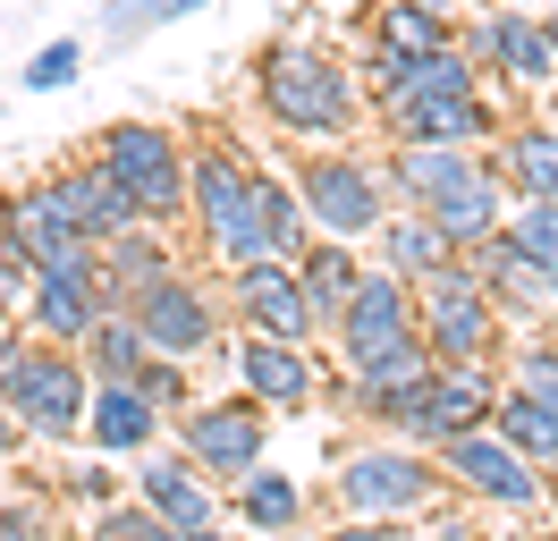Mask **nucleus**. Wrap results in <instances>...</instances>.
Instances as JSON below:
<instances>
[{"label": "nucleus", "instance_id": "nucleus-1", "mask_svg": "<svg viewBox=\"0 0 558 541\" xmlns=\"http://www.w3.org/2000/svg\"><path fill=\"white\" fill-rule=\"evenodd\" d=\"M254 110H263L288 144H355L364 119H373V101L355 85V60L330 51V43H314L305 26L271 34V43L254 51Z\"/></svg>", "mask_w": 558, "mask_h": 541}, {"label": "nucleus", "instance_id": "nucleus-2", "mask_svg": "<svg viewBox=\"0 0 558 541\" xmlns=\"http://www.w3.org/2000/svg\"><path fill=\"white\" fill-rule=\"evenodd\" d=\"M263 161L245 153L238 135H204V144H186V237H195V254L220 270L238 263H263L271 254V237H263Z\"/></svg>", "mask_w": 558, "mask_h": 541}, {"label": "nucleus", "instance_id": "nucleus-3", "mask_svg": "<svg viewBox=\"0 0 558 541\" xmlns=\"http://www.w3.org/2000/svg\"><path fill=\"white\" fill-rule=\"evenodd\" d=\"M296 195H305V220L314 237H339V245H373L398 195H389V169L373 144H305V161L288 169Z\"/></svg>", "mask_w": 558, "mask_h": 541}, {"label": "nucleus", "instance_id": "nucleus-4", "mask_svg": "<svg viewBox=\"0 0 558 541\" xmlns=\"http://www.w3.org/2000/svg\"><path fill=\"white\" fill-rule=\"evenodd\" d=\"M330 500H339V516H407V525H423L432 507L449 500V473L415 440H381V448H348L339 457Z\"/></svg>", "mask_w": 558, "mask_h": 541}, {"label": "nucleus", "instance_id": "nucleus-5", "mask_svg": "<svg viewBox=\"0 0 558 541\" xmlns=\"http://www.w3.org/2000/svg\"><path fill=\"white\" fill-rule=\"evenodd\" d=\"M94 161L136 195V212L153 229H186V135L161 119H110L94 135Z\"/></svg>", "mask_w": 558, "mask_h": 541}, {"label": "nucleus", "instance_id": "nucleus-6", "mask_svg": "<svg viewBox=\"0 0 558 541\" xmlns=\"http://www.w3.org/2000/svg\"><path fill=\"white\" fill-rule=\"evenodd\" d=\"M415 313H423L432 364H499V356H508V313L490 304V288L474 279L465 254H457L440 279H423V288H415Z\"/></svg>", "mask_w": 558, "mask_h": 541}, {"label": "nucleus", "instance_id": "nucleus-7", "mask_svg": "<svg viewBox=\"0 0 558 541\" xmlns=\"http://www.w3.org/2000/svg\"><path fill=\"white\" fill-rule=\"evenodd\" d=\"M170 432H178V457L204 473V482H245V473L271 457V406H254L245 389H229V398H195V406H178L170 414Z\"/></svg>", "mask_w": 558, "mask_h": 541}, {"label": "nucleus", "instance_id": "nucleus-8", "mask_svg": "<svg viewBox=\"0 0 558 541\" xmlns=\"http://www.w3.org/2000/svg\"><path fill=\"white\" fill-rule=\"evenodd\" d=\"M0 406L17 414V432H26V440H43V448H76V440H85V406H94V372H85L76 347H43V338H35Z\"/></svg>", "mask_w": 558, "mask_h": 541}, {"label": "nucleus", "instance_id": "nucleus-9", "mask_svg": "<svg viewBox=\"0 0 558 541\" xmlns=\"http://www.w3.org/2000/svg\"><path fill=\"white\" fill-rule=\"evenodd\" d=\"M119 313H128L144 330V347L170 356V364H195V356H220V347H229V338H220L229 330V304H220V288L195 279L186 263H178L170 279H153V288H144L136 304H119Z\"/></svg>", "mask_w": 558, "mask_h": 541}, {"label": "nucleus", "instance_id": "nucleus-10", "mask_svg": "<svg viewBox=\"0 0 558 541\" xmlns=\"http://www.w3.org/2000/svg\"><path fill=\"white\" fill-rule=\"evenodd\" d=\"M457 43L483 60V76H499V85H524V94H542V85H558V43H550V17L533 9V0H483L465 26H457Z\"/></svg>", "mask_w": 558, "mask_h": 541}, {"label": "nucleus", "instance_id": "nucleus-11", "mask_svg": "<svg viewBox=\"0 0 558 541\" xmlns=\"http://www.w3.org/2000/svg\"><path fill=\"white\" fill-rule=\"evenodd\" d=\"M432 457H440V473H449V491H457V500H474V507H499V516H533V507L550 500V473L533 466V457H517V448L490 432V423H483V432L440 440Z\"/></svg>", "mask_w": 558, "mask_h": 541}, {"label": "nucleus", "instance_id": "nucleus-12", "mask_svg": "<svg viewBox=\"0 0 558 541\" xmlns=\"http://www.w3.org/2000/svg\"><path fill=\"white\" fill-rule=\"evenodd\" d=\"M423 338V313H415V288L398 279V270H381L373 254H364V288L348 297V313L330 322V347H339V372H364L381 364V356H398V347H415Z\"/></svg>", "mask_w": 558, "mask_h": 541}, {"label": "nucleus", "instance_id": "nucleus-13", "mask_svg": "<svg viewBox=\"0 0 558 541\" xmlns=\"http://www.w3.org/2000/svg\"><path fill=\"white\" fill-rule=\"evenodd\" d=\"M220 304H229V322L254 330V338H296V347L322 338L314 304H305V279H296V263H279V254L220 270Z\"/></svg>", "mask_w": 558, "mask_h": 541}, {"label": "nucleus", "instance_id": "nucleus-14", "mask_svg": "<svg viewBox=\"0 0 558 541\" xmlns=\"http://www.w3.org/2000/svg\"><path fill=\"white\" fill-rule=\"evenodd\" d=\"M220 356H229V372H238V389L254 406H271V414H314L322 389H330V381H322V356L296 347V338H254L245 330V338H229Z\"/></svg>", "mask_w": 558, "mask_h": 541}, {"label": "nucleus", "instance_id": "nucleus-15", "mask_svg": "<svg viewBox=\"0 0 558 541\" xmlns=\"http://www.w3.org/2000/svg\"><path fill=\"white\" fill-rule=\"evenodd\" d=\"M0 245L9 254H26L35 270H60V263H94L102 245L76 229V212L60 203V187L51 178H35V187H9L0 195Z\"/></svg>", "mask_w": 558, "mask_h": 541}, {"label": "nucleus", "instance_id": "nucleus-16", "mask_svg": "<svg viewBox=\"0 0 558 541\" xmlns=\"http://www.w3.org/2000/svg\"><path fill=\"white\" fill-rule=\"evenodd\" d=\"M499 364H432V381H423V398L407 406V423H398V440H415V448H440V440L457 432H483L490 406H499Z\"/></svg>", "mask_w": 558, "mask_h": 541}, {"label": "nucleus", "instance_id": "nucleus-17", "mask_svg": "<svg viewBox=\"0 0 558 541\" xmlns=\"http://www.w3.org/2000/svg\"><path fill=\"white\" fill-rule=\"evenodd\" d=\"M373 119H381L389 144H490V135L508 128L499 101H490V85L483 94H398V101H381Z\"/></svg>", "mask_w": 558, "mask_h": 541}, {"label": "nucleus", "instance_id": "nucleus-18", "mask_svg": "<svg viewBox=\"0 0 558 541\" xmlns=\"http://www.w3.org/2000/svg\"><path fill=\"white\" fill-rule=\"evenodd\" d=\"M381 169H389V195L398 203L440 212V203H457L465 187H483L499 161H490V144H389Z\"/></svg>", "mask_w": 558, "mask_h": 541}, {"label": "nucleus", "instance_id": "nucleus-19", "mask_svg": "<svg viewBox=\"0 0 558 541\" xmlns=\"http://www.w3.org/2000/svg\"><path fill=\"white\" fill-rule=\"evenodd\" d=\"M102 313H110V297H102V254H94V263L35 270V288H26V313H17V322H26L43 347H85Z\"/></svg>", "mask_w": 558, "mask_h": 541}, {"label": "nucleus", "instance_id": "nucleus-20", "mask_svg": "<svg viewBox=\"0 0 558 541\" xmlns=\"http://www.w3.org/2000/svg\"><path fill=\"white\" fill-rule=\"evenodd\" d=\"M423 381H432V347H398V356H381V364L364 372H339V414H355V423H407V406L423 398Z\"/></svg>", "mask_w": 558, "mask_h": 541}, {"label": "nucleus", "instance_id": "nucleus-21", "mask_svg": "<svg viewBox=\"0 0 558 541\" xmlns=\"http://www.w3.org/2000/svg\"><path fill=\"white\" fill-rule=\"evenodd\" d=\"M128 482H136V500L153 507V516H170V525H178V541L204 533V525H220V482H204L178 448H144Z\"/></svg>", "mask_w": 558, "mask_h": 541}, {"label": "nucleus", "instance_id": "nucleus-22", "mask_svg": "<svg viewBox=\"0 0 558 541\" xmlns=\"http://www.w3.org/2000/svg\"><path fill=\"white\" fill-rule=\"evenodd\" d=\"M161 432H170V414L144 398L136 381H94V406H85L94 457H144V448H161Z\"/></svg>", "mask_w": 558, "mask_h": 541}, {"label": "nucleus", "instance_id": "nucleus-23", "mask_svg": "<svg viewBox=\"0 0 558 541\" xmlns=\"http://www.w3.org/2000/svg\"><path fill=\"white\" fill-rule=\"evenodd\" d=\"M364 254H373L381 270H398L407 288H423V279H440V270H449L457 254H465V245H457V237L440 229L432 212H415V203H398V212H389L381 229H373V245H364Z\"/></svg>", "mask_w": 558, "mask_h": 541}, {"label": "nucleus", "instance_id": "nucleus-24", "mask_svg": "<svg viewBox=\"0 0 558 541\" xmlns=\"http://www.w3.org/2000/svg\"><path fill=\"white\" fill-rule=\"evenodd\" d=\"M220 500H229V516H238V533H254V541H296L305 533V482H296V473L254 466L245 482H229Z\"/></svg>", "mask_w": 558, "mask_h": 541}, {"label": "nucleus", "instance_id": "nucleus-25", "mask_svg": "<svg viewBox=\"0 0 558 541\" xmlns=\"http://www.w3.org/2000/svg\"><path fill=\"white\" fill-rule=\"evenodd\" d=\"M51 187H60V203L76 212V229L94 237V245H110V237H128V229L144 220V212H136V195H128V187H119V178H110V169L94 161V153H85V161H69L60 178H51Z\"/></svg>", "mask_w": 558, "mask_h": 541}, {"label": "nucleus", "instance_id": "nucleus-26", "mask_svg": "<svg viewBox=\"0 0 558 541\" xmlns=\"http://www.w3.org/2000/svg\"><path fill=\"white\" fill-rule=\"evenodd\" d=\"M178 263H186V254H178V237L153 229V220H136L128 237H110V245H102V297H110V313H119V304H136L144 288H153V279H170Z\"/></svg>", "mask_w": 558, "mask_h": 541}, {"label": "nucleus", "instance_id": "nucleus-27", "mask_svg": "<svg viewBox=\"0 0 558 541\" xmlns=\"http://www.w3.org/2000/svg\"><path fill=\"white\" fill-rule=\"evenodd\" d=\"M490 161L508 178L517 203H558V128L550 119H517V128L490 135Z\"/></svg>", "mask_w": 558, "mask_h": 541}, {"label": "nucleus", "instance_id": "nucleus-28", "mask_svg": "<svg viewBox=\"0 0 558 541\" xmlns=\"http://www.w3.org/2000/svg\"><path fill=\"white\" fill-rule=\"evenodd\" d=\"M465 263H474V279L490 288V304H499L508 322H517V313H542V263H533L508 229L483 237V245H465Z\"/></svg>", "mask_w": 558, "mask_h": 541}, {"label": "nucleus", "instance_id": "nucleus-29", "mask_svg": "<svg viewBox=\"0 0 558 541\" xmlns=\"http://www.w3.org/2000/svg\"><path fill=\"white\" fill-rule=\"evenodd\" d=\"M296 279H305V304H314L322 338H330V322L348 313V297L364 288V245H339V237H314L305 254H296Z\"/></svg>", "mask_w": 558, "mask_h": 541}, {"label": "nucleus", "instance_id": "nucleus-30", "mask_svg": "<svg viewBox=\"0 0 558 541\" xmlns=\"http://www.w3.org/2000/svg\"><path fill=\"white\" fill-rule=\"evenodd\" d=\"M457 9H432V0H373V26H364V43H381V51H440V43H457Z\"/></svg>", "mask_w": 558, "mask_h": 541}, {"label": "nucleus", "instance_id": "nucleus-31", "mask_svg": "<svg viewBox=\"0 0 558 541\" xmlns=\"http://www.w3.org/2000/svg\"><path fill=\"white\" fill-rule=\"evenodd\" d=\"M490 432L508 440L517 457H533L542 473H558V406L524 398V389H499V406H490Z\"/></svg>", "mask_w": 558, "mask_h": 541}, {"label": "nucleus", "instance_id": "nucleus-32", "mask_svg": "<svg viewBox=\"0 0 558 541\" xmlns=\"http://www.w3.org/2000/svg\"><path fill=\"white\" fill-rule=\"evenodd\" d=\"M254 187H263V237H271V254H279V263H296V254L314 245V220H305L296 178H288V169H263Z\"/></svg>", "mask_w": 558, "mask_h": 541}, {"label": "nucleus", "instance_id": "nucleus-33", "mask_svg": "<svg viewBox=\"0 0 558 541\" xmlns=\"http://www.w3.org/2000/svg\"><path fill=\"white\" fill-rule=\"evenodd\" d=\"M220 0H102V43H144V34H170L186 17H204Z\"/></svg>", "mask_w": 558, "mask_h": 541}, {"label": "nucleus", "instance_id": "nucleus-34", "mask_svg": "<svg viewBox=\"0 0 558 541\" xmlns=\"http://www.w3.org/2000/svg\"><path fill=\"white\" fill-rule=\"evenodd\" d=\"M76 356H85V372H94V381H136L153 347H144V330L128 322V313H102V322H94V338H85Z\"/></svg>", "mask_w": 558, "mask_h": 541}, {"label": "nucleus", "instance_id": "nucleus-35", "mask_svg": "<svg viewBox=\"0 0 558 541\" xmlns=\"http://www.w3.org/2000/svg\"><path fill=\"white\" fill-rule=\"evenodd\" d=\"M85 541H178V525H170V516H153V507L128 491V500H110V507L85 516Z\"/></svg>", "mask_w": 558, "mask_h": 541}, {"label": "nucleus", "instance_id": "nucleus-36", "mask_svg": "<svg viewBox=\"0 0 558 541\" xmlns=\"http://www.w3.org/2000/svg\"><path fill=\"white\" fill-rule=\"evenodd\" d=\"M508 389H524V398L558 406V338H508V372H499Z\"/></svg>", "mask_w": 558, "mask_h": 541}, {"label": "nucleus", "instance_id": "nucleus-37", "mask_svg": "<svg viewBox=\"0 0 558 541\" xmlns=\"http://www.w3.org/2000/svg\"><path fill=\"white\" fill-rule=\"evenodd\" d=\"M76 76H85V43H76V34H51L35 60L17 68V85H26V94H69Z\"/></svg>", "mask_w": 558, "mask_h": 541}, {"label": "nucleus", "instance_id": "nucleus-38", "mask_svg": "<svg viewBox=\"0 0 558 541\" xmlns=\"http://www.w3.org/2000/svg\"><path fill=\"white\" fill-rule=\"evenodd\" d=\"M508 237L533 263H558V203H508Z\"/></svg>", "mask_w": 558, "mask_h": 541}, {"label": "nucleus", "instance_id": "nucleus-39", "mask_svg": "<svg viewBox=\"0 0 558 541\" xmlns=\"http://www.w3.org/2000/svg\"><path fill=\"white\" fill-rule=\"evenodd\" d=\"M0 541H60V525H51V507L35 491H9L0 500Z\"/></svg>", "mask_w": 558, "mask_h": 541}, {"label": "nucleus", "instance_id": "nucleus-40", "mask_svg": "<svg viewBox=\"0 0 558 541\" xmlns=\"http://www.w3.org/2000/svg\"><path fill=\"white\" fill-rule=\"evenodd\" d=\"M136 389L161 414H178V406H195V381H186V364H170V356H144V372H136Z\"/></svg>", "mask_w": 558, "mask_h": 541}, {"label": "nucleus", "instance_id": "nucleus-41", "mask_svg": "<svg viewBox=\"0 0 558 541\" xmlns=\"http://www.w3.org/2000/svg\"><path fill=\"white\" fill-rule=\"evenodd\" d=\"M69 500L85 507V516H94V507H110V500H128V491H119V473H110L102 457H94V466H76V473H69Z\"/></svg>", "mask_w": 558, "mask_h": 541}, {"label": "nucleus", "instance_id": "nucleus-42", "mask_svg": "<svg viewBox=\"0 0 558 541\" xmlns=\"http://www.w3.org/2000/svg\"><path fill=\"white\" fill-rule=\"evenodd\" d=\"M322 541H415V525L407 516H339Z\"/></svg>", "mask_w": 558, "mask_h": 541}, {"label": "nucleus", "instance_id": "nucleus-43", "mask_svg": "<svg viewBox=\"0 0 558 541\" xmlns=\"http://www.w3.org/2000/svg\"><path fill=\"white\" fill-rule=\"evenodd\" d=\"M26 347H35V330H9V322H0V398H9V381L26 364Z\"/></svg>", "mask_w": 558, "mask_h": 541}, {"label": "nucleus", "instance_id": "nucleus-44", "mask_svg": "<svg viewBox=\"0 0 558 541\" xmlns=\"http://www.w3.org/2000/svg\"><path fill=\"white\" fill-rule=\"evenodd\" d=\"M17 448H26V432H17V414H9V406H0V466H9V457H17Z\"/></svg>", "mask_w": 558, "mask_h": 541}, {"label": "nucleus", "instance_id": "nucleus-45", "mask_svg": "<svg viewBox=\"0 0 558 541\" xmlns=\"http://www.w3.org/2000/svg\"><path fill=\"white\" fill-rule=\"evenodd\" d=\"M186 541H245V533L229 525V516H220V525H204V533H186Z\"/></svg>", "mask_w": 558, "mask_h": 541}, {"label": "nucleus", "instance_id": "nucleus-46", "mask_svg": "<svg viewBox=\"0 0 558 541\" xmlns=\"http://www.w3.org/2000/svg\"><path fill=\"white\" fill-rule=\"evenodd\" d=\"M432 9H457V17H474V9H483V0H432Z\"/></svg>", "mask_w": 558, "mask_h": 541}, {"label": "nucleus", "instance_id": "nucleus-47", "mask_svg": "<svg viewBox=\"0 0 558 541\" xmlns=\"http://www.w3.org/2000/svg\"><path fill=\"white\" fill-rule=\"evenodd\" d=\"M542 17H550V43H558V0H542Z\"/></svg>", "mask_w": 558, "mask_h": 541}, {"label": "nucleus", "instance_id": "nucleus-48", "mask_svg": "<svg viewBox=\"0 0 558 541\" xmlns=\"http://www.w3.org/2000/svg\"><path fill=\"white\" fill-rule=\"evenodd\" d=\"M440 541H474V533H465V525H440Z\"/></svg>", "mask_w": 558, "mask_h": 541}, {"label": "nucleus", "instance_id": "nucleus-49", "mask_svg": "<svg viewBox=\"0 0 558 541\" xmlns=\"http://www.w3.org/2000/svg\"><path fill=\"white\" fill-rule=\"evenodd\" d=\"M0 263H9V245H0Z\"/></svg>", "mask_w": 558, "mask_h": 541}]
</instances>
